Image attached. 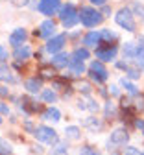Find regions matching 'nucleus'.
<instances>
[{"label": "nucleus", "mask_w": 144, "mask_h": 155, "mask_svg": "<svg viewBox=\"0 0 144 155\" xmlns=\"http://www.w3.org/2000/svg\"><path fill=\"white\" fill-rule=\"evenodd\" d=\"M24 87H26V91H28V92L37 94L39 91H43V78H37V76L28 78V80L24 81Z\"/></svg>", "instance_id": "obj_14"}, {"label": "nucleus", "mask_w": 144, "mask_h": 155, "mask_svg": "<svg viewBox=\"0 0 144 155\" xmlns=\"http://www.w3.org/2000/svg\"><path fill=\"white\" fill-rule=\"evenodd\" d=\"M142 76V70L139 68V67H128V70H126V78L128 80H139V78Z\"/></svg>", "instance_id": "obj_29"}, {"label": "nucleus", "mask_w": 144, "mask_h": 155, "mask_svg": "<svg viewBox=\"0 0 144 155\" xmlns=\"http://www.w3.org/2000/svg\"><path fill=\"white\" fill-rule=\"evenodd\" d=\"M109 92L116 96V94H118V87H116V85H111V87H109Z\"/></svg>", "instance_id": "obj_44"}, {"label": "nucleus", "mask_w": 144, "mask_h": 155, "mask_svg": "<svg viewBox=\"0 0 144 155\" xmlns=\"http://www.w3.org/2000/svg\"><path fill=\"white\" fill-rule=\"evenodd\" d=\"M0 96H2V98H6V96H9V91H8L6 87H0Z\"/></svg>", "instance_id": "obj_42"}, {"label": "nucleus", "mask_w": 144, "mask_h": 155, "mask_svg": "<svg viewBox=\"0 0 144 155\" xmlns=\"http://www.w3.org/2000/svg\"><path fill=\"white\" fill-rule=\"evenodd\" d=\"M78 153H79V155H102V151H100V150H96V148H94V146H91V144L81 146Z\"/></svg>", "instance_id": "obj_30"}, {"label": "nucleus", "mask_w": 144, "mask_h": 155, "mask_svg": "<svg viewBox=\"0 0 144 155\" xmlns=\"http://www.w3.org/2000/svg\"><path fill=\"white\" fill-rule=\"evenodd\" d=\"M89 55H91V52H89V48H76L72 54H70V61H79V63H85L87 59H89Z\"/></svg>", "instance_id": "obj_18"}, {"label": "nucleus", "mask_w": 144, "mask_h": 155, "mask_svg": "<svg viewBox=\"0 0 144 155\" xmlns=\"http://www.w3.org/2000/svg\"><path fill=\"white\" fill-rule=\"evenodd\" d=\"M61 8H63L61 0H39V4H37V11L45 17H52V15L59 13Z\"/></svg>", "instance_id": "obj_7"}, {"label": "nucleus", "mask_w": 144, "mask_h": 155, "mask_svg": "<svg viewBox=\"0 0 144 155\" xmlns=\"http://www.w3.org/2000/svg\"><path fill=\"white\" fill-rule=\"evenodd\" d=\"M59 21L63 24V28H67V30L74 28L79 22V11L76 9V6L72 2H69L67 6H63L59 9Z\"/></svg>", "instance_id": "obj_2"}, {"label": "nucleus", "mask_w": 144, "mask_h": 155, "mask_svg": "<svg viewBox=\"0 0 144 155\" xmlns=\"http://www.w3.org/2000/svg\"><path fill=\"white\" fill-rule=\"evenodd\" d=\"M65 45H67V33H57V35H54L52 39H48V41H46L45 50L48 54L55 55V54H59L61 50H63Z\"/></svg>", "instance_id": "obj_8"}, {"label": "nucleus", "mask_w": 144, "mask_h": 155, "mask_svg": "<svg viewBox=\"0 0 144 155\" xmlns=\"http://www.w3.org/2000/svg\"><path fill=\"white\" fill-rule=\"evenodd\" d=\"M83 126H85V127H89L92 133L102 131V127H104L102 120H100V118H96V116H89V118H85V120H83Z\"/></svg>", "instance_id": "obj_19"}, {"label": "nucleus", "mask_w": 144, "mask_h": 155, "mask_svg": "<svg viewBox=\"0 0 144 155\" xmlns=\"http://www.w3.org/2000/svg\"><path fill=\"white\" fill-rule=\"evenodd\" d=\"M9 113V107L6 104H0V114H8Z\"/></svg>", "instance_id": "obj_40"}, {"label": "nucleus", "mask_w": 144, "mask_h": 155, "mask_svg": "<svg viewBox=\"0 0 144 155\" xmlns=\"http://www.w3.org/2000/svg\"><path fill=\"white\" fill-rule=\"evenodd\" d=\"M22 109H24L28 114H33V113L39 111V105H35L33 100H30V98H26V96H22Z\"/></svg>", "instance_id": "obj_27"}, {"label": "nucleus", "mask_w": 144, "mask_h": 155, "mask_svg": "<svg viewBox=\"0 0 144 155\" xmlns=\"http://www.w3.org/2000/svg\"><path fill=\"white\" fill-rule=\"evenodd\" d=\"M65 137H67L69 140H78V139L81 137V129H79L78 126H67V127H65Z\"/></svg>", "instance_id": "obj_24"}, {"label": "nucleus", "mask_w": 144, "mask_h": 155, "mask_svg": "<svg viewBox=\"0 0 144 155\" xmlns=\"http://www.w3.org/2000/svg\"><path fill=\"white\" fill-rule=\"evenodd\" d=\"M13 4H15V6H26L28 0H13Z\"/></svg>", "instance_id": "obj_43"}, {"label": "nucleus", "mask_w": 144, "mask_h": 155, "mask_svg": "<svg viewBox=\"0 0 144 155\" xmlns=\"http://www.w3.org/2000/svg\"><path fill=\"white\" fill-rule=\"evenodd\" d=\"M78 91H79L81 94H85V96H89V94L92 92V85H91L89 81H79V85H78Z\"/></svg>", "instance_id": "obj_32"}, {"label": "nucleus", "mask_w": 144, "mask_h": 155, "mask_svg": "<svg viewBox=\"0 0 144 155\" xmlns=\"http://www.w3.org/2000/svg\"><path fill=\"white\" fill-rule=\"evenodd\" d=\"M137 46H139V57H137L135 61H144V35H140V37H139Z\"/></svg>", "instance_id": "obj_33"}, {"label": "nucleus", "mask_w": 144, "mask_h": 155, "mask_svg": "<svg viewBox=\"0 0 144 155\" xmlns=\"http://www.w3.org/2000/svg\"><path fill=\"white\" fill-rule=\"evenodd\" d=\"M30 55H32V48L28 45L15 46V50H13V57L17 61H26V59H30Z\"/></svg>", "instance_id": "obj_15"}, {"label": "nucleus", "mask_w": 144, "mask_h": 155, "mask_svg": "<svg viewBox=\"0 0 144 155\" xmlns=\"http://www.w3.org/2000/svg\"><path fill=\"white\" fill-rule=\"evenodd\" d=\"M41 100L46 104H55L57 102V92L54 89H43L41 91Z\"/></svg>", "instance_id": "obj_22"}, {"label": "nucleus", "mask_w": 144, "mask_h": 155, "mask_svg": "<svg viewBox=\"0 0 144 155\" xmlns=\"http://www.w3.org/2000/svg\"><path fill=\"white\" fill-rule=\"evenodd\" d=\"M116 39H118V35L115 31H111V30H102V43H104V45H113L111 41H116Z\"/></svg>", "instance_id": "obj_28"}, {"label": "nucleus", "mask_w": 144, "mask_h": 155, "mask_svg": "<svg viewBox=\"0 0 144 155\" xmlns=\"http://www.w3.org/2000/svg\"><path fill=\"white\" fill-rule=\"evenodd\" d=\"M13 153V148H11V144L6 140V139H2L0 137V155H11Z\"/></svg>", "instance_id": "obj_31"}, {"label": "nucleus", "mask_w": 144, "mask_h": 155, "mask_svg": "<svg viewBox=\"0 0 144 155\" xmlns=\"http://www.w3.org/2000/svg\"><path fill=\"white\" fill-rule=\"evenodd\" d=\"M54 33H55V22L52 21V18H46V21H43L39 24V31H37V35L39 37H43V39H52L54 37Z\"/></svg>", "instance_id": "obj_10"}, {"label": "nucleus", "mask_w": 144, "mask_h": 155, "mask_svg": "<svg viewBox=\"0 0 144 155\" xmlns=\"http://www.w3.org/2000/svg\"><path fill=\"white\" fill-rule=\"evenodd\" d=\"M48 155H69V146L67 142H57L52 146V150L48 151Z\"/></svg>", "instance_id": "obj_25"}, {"label": "nucleus", "mask_w": 144, "mask_h": 155, "mask_svg": "<svg viewBox=\"0 0 144 155\" xmlns=\"http://www.w3.org/2000/svg\"><path fill=\"white\" fill-rule=\"evenodd\" d=\"M69 63H70V54H67V52H59V54H55V55L52 57V61H50V65H52L54 68H57V70L67 68Z\"/></svg>", "instance_id": "obj_12"}, {"label": "nucleus", "mask_w": 144, "mask_h": 155, "mask_svg": "<svg viewBox=\"0 0 144 155\" xmlns=\"http://www.w3.org/2000/svg\"><path fill=\"white\" fill-rule=\"evenodd\" d=\"M135 126H137V127L140 129V133L144 135V120H140V118H139V120H135Z\"/></svg>", "instance_id": "obj_39"}, {"label": "nucleus", "mask_w": 144, "mask_h": 155, "mask_svg": "<svg viewBox=\"0 0 144 155\" xmlns=\"http://www.w3.org/2000/svg\"><path fill=\"white\" fill-rule=\"evenodd\" d=\"M98 45H102V31H89L83 35V46L85 48H96Z\"/></svg>", "instance_id": "obj_11"}, {"label": "nucleus", "mask_w": 144, "mask_h": 155, "mask_svg": "<svg viewBox=\"0 0 144 155\" xmlns=\"http://www.w3.org/2000/svg\"><path fill=\"white\" fill-rule=\"evenodd\" d=\"M124 155H140V151L137 148H133V146H126L124 148Z\"/></svg>", "instance_id": "obj_38"}, {"label": "nucleus", "mask_w": 144, "mask_h": 155, "mask_svg": "<svg viewBox=\"0 0 144 155\" xmlns=\"http://www.w3.org/2000/svg\"><path fill=\"white\" fill-rule=\"evenodd\" d=\"M0 124H2V114H0Z\"/></svg>", "instance_id": "obj_46"}, {"label": "nucleus", "mask_w": 144, "mask_h": 155, "mask_svg": "<svg viewBox=\"0 0 144 155\" xmlns=\"http://www.w3.org/2000/svg\"><path fill=\"white\" fill-rule=\"evenodd\" d=\"M140 155H144V151H140Z\"/></svg>", "instance_id": "obj_47"}, {"label": "nucleus", "mask_w": 144, "mask_h": 155, "mask_svg": "<svg viewBox=\"0 0 144 155\" xmlns=\"http://www.w3.org/2000/svg\"><path fill=\"white\" fill-rule=\"evenodd\" d=\"M87 72L91 76V80L96 81V83H104V81H107V78H109V70L105 68V65L102 63L100 59L98 61H92L89 65V70Z\"/></svg>", "instance_id": "obj_5"}, {"label": "nucleus", "mask_w": 144, "mask_h": 155, "mask_svg": "<svg viewBox=\"0 0 144 155\" xmlns=\"http://www.w3.org/2000/svg\"><path fill=\"white\" fill-rule=\"evenodd\" d=\"M78 107L81 109V111H85V109H89V111H92V113H96L100 107H98V104L92 100V98H87V100H83V98H79L78 100Z\"/></svg>", "instance_id": "obj_20"}, {"label": "nucleus", "mask_w": 144, "mask_h": 155, "mask_svg": "<svg viewBox=\"0 0 144 155\" xmlns=\"http://www.w3.org/2000/svg\"><path fill=\"white\" fill-rule=\"evenodd\" d=\"M120 85L124 87V89H126V92H128L129 96H133V98L140 94V92H139V89H137V85H133V83L128 80V78H122V80H120Z\"/></svg>", "instance_id": "obj_23"}, {"label": "nucleus", "mask_w": 144, "mask_h": 155, "mask_svg": "<svg viewBox=\"0 0 144 155\" xmlns=\"http://www.w3.org/2000/svg\"><path fill=\"white\" fill-rule=\"evenodd\" d=\"M105 116L109 118V116H116V107L113 102H107L105 104Z\"/></svg>", "instance_id": "obj_34"}, {"label": "nucleus", "mask_w": 144, "mask_h": 155, "mask_svg": "<svg viewBox=\"0 0 144 155\" xmlns=\"http://www.w3.org/2000/svg\"><path fill=\"white\" fill-rule=\"evenodd\" d=\"M122 54H124V59H137L139 57V46L135 43H126L124 48H122Z\"/></svg>", "instance_id": "obj_17"}, {"label": "nucleus", "mask_w": 144, "mask_h": 155, "mask_svg": "<svg viewBox=\"0 0 144 155\" xmlns=\"http://www.w3.org/2000/svg\"><path fill=\"white\" fill-rule=\"evenodd\" d=\"M115 22L124 28L126 31H137V22H135V17H133V11L129 8H120L115 15Z\"/></svg>", "instance_id": "obj_3"}, {"label": "nucleus", "mask_w": 144, "mask_h": 155, "mask_svg": "<svg viewBox=\"0 0 144 155\" xmlns=\"http://www.w3.org/2000/svg\"><path fill=\"white\" fill-rule=\"evenodd\" d=\"M104 45V43H102ZM96 57L104 63V61H115V57H116V54H118V46L116 45H107L105 48L104 46H98L96 48Z\"/></svg>", "instance_id": "obj_9"}, {"label": "nucleus", "mask_w": 144, "mask_h": 155, "mask_svg": "<svg viewBox=\"0 0 144 155\" xmlns=\"http://www.w3.org/2000/svg\"><path fill=\"white\" fill-rule=\"evenodd\" d=\"M69 70H70L72 76H81V74H85V65L79 63V61H70L69 63Z\"/></svg>", "instance_id": "obj_26"}, {"label": "nucleus", "mask_w": 144, "mask_h": 155, "mask_svg": "<svg viewBox=\"0 0 144 155\" xmlns=\"http://www.w3.org/2000/svg\"><path fill=\"white\" fill-rule=\"evenodd\" d=\"M41 74H43V78H54V76H55L52 65H50V67H43V68H41Z\"/></svg>", "instance_id": "obj_35"}, {"label": "nucleus", "mask_w": 144, "mask_h": 155, "mask_svg": "<svg viewBox=\"0 0 144 155\" xmlns=\"http://www.w3.org/2000/svg\"><path fill=\"white\" fill-rule=\"evenodd\" d=\"M43 118L52 120V122H59L61 120V111L57 107H48L46 111H43Z\"/></svg>", "instance_id": "obj_21"}, {"label": "nucleus", "mask_w": 144, "mask_h": 155, "mask_svg": "<svg viewBox=\"0 0 144 155\" xmlns=\"http://www.w3.org/2000/svg\"><path fill=\"white\" fill-rule=\"evenodd\" d=\"M0 81H4V83H17L18 81V78H15L11 74V70L8 68L6 63H0Z\"/></svg>", "instance_id": "obj_16"}, {"label": "nucleus", "mask_w": 144, "mask_h": 155, "mask_svg": "<svg viewBox=\"0 0 144 155\" xmlns=\"http://www.w3.org/2000/svg\"><path fill=\"white\" fill-rule=\"evenodd\" d=\"M131 9H135V13H137L139 17H142V21H144V6H140L139 2H133V4H131Z\"/></svg>", "instance_id": "obj_36"}, {"label": "nucleus", "mask_w": 144, "mask_h": 155, "mask_svg": "<svg viewBox=\"0 0 144 155\" xmlns=\"http://www.w3.org/2000/svg\"><path fill=\"white\" fill-rule=\"evenodd\" d=\"M91 4H94V6H105V2L107 0H89Z\"/></svg>", "instance_id": "obj_41"}, {"label": "nucleus", "mask_w": 144, "mask_h": 155, "mask_svg": "<svg viewBox=\"0 0 144 155\" xmlns=\"http://www.w3.org/2000/svg\"><path fill=\"white\" fill-rule=\"evenodd\" d=\"M33 151H35V153H43V150H41V146H39V144H37V146H33Z\"/></svg>", "instance_id": "obj_45"}, {"label": "nucleus", "mask_w": 144, "mask_h": 155, "mask_svg": "<svg viewBox=\"0 0 144 155\" xmlns=\"http://www.w3.org/2000/svg\"><path fill=\"white\" fill-rule=\"evenodd\" d=\"M8 57H9V54H8V50L0 45V63H6L8 61Z\"/></svg>", "instance_id": "obj_37"}, {"label": "nucleus", "mask_w": 144, "mask_h": 155, "mask_svg": "<svg viewBox=\"0 0 144 155\" xmlns=\"http://www.w3.org/2000/svg\"><path fill=\"white\" fill-rule=\"evenodd\" d=\"M79 22L85 28H96L104 22V15H102V11L94 9V8H81L79 9Z\"/></svg>", "instance_id": "obj_1"}, {"label": "nucleus", "mask_w": 144, "mask_h": 155, "mask_svg": "<svg viewBox=\"0 0 144 155\" xmlns=\"http://www.w3.org/2000/svg\"><path fill=\"white\" fill-rule=\"evenodd\" d=\"M26 39H28V31L24 28H15L9 35V45L11 46H20V45H24Z\"/></svg>", "instance_id": "obj_13"}, {"label": "nucleus", "mask_w": 144, "mask_h": 155, "mask_svg": "<svg viewBox=\"0 0 144 155\" xmlns=\"http://www.w3.org/2000/svg\"><path fill=\"white\" fill-rule=\"evenodd\" d=\"M33 137H35L37 140H41V142H45V144H50V146H54V144L59 142V135H57V131L52 129L50 126H45V124H41V126L35 127Z\"/></svg>", "instance_id": "obj_4"}, {"label": "nucleus", "mask_w": 144, "mask_h": 155, "mask_svg": "<svg viewBox=\"0 0 144 155\" xmlns=\"http://www.w3.org/2000/svg\"><path fill=\"white\" fill-rule=\"evenodd\" d=\"M128 142H129V133H128V129L126 127H118V129H115L111 133L107 146H109V151H111L115 148H124Z\"/></svg>", "instance_id": "obj_6"}]
</instances>
